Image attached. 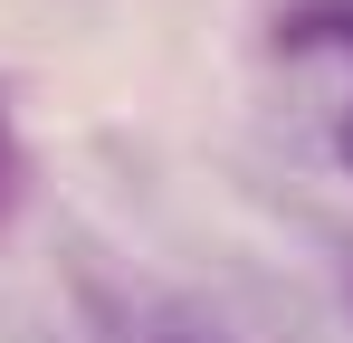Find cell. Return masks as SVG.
<instances>
[{
	"mask_svg": "<svg viewBox=\"0 0 353 343\" xmlns=\"http://www.w3.org/2000/svg\"><path fill=\"white\" fill-rule=\"evenodd\" d=\"M19 200H29V143H19V114L0 96V229L19 220Z\"/></svg>",
	"mask_w": 353,
	"mask_h": 343,
	"instance_id": "1",
	"label": "cell"
},
{
	"mask_svg": "<svg viewBox=\"0 0 353 343\" xmlns=\"http://www.w3.org/2000/svg\"><path fill=\"white\" fill-rule=\"evenodd\" d=\"M334 153H344V172H353V114H344V124H334Z\"/></svg>",
	"mask_w": 353,
	"mask_h": 343,
	"instance_id": "2",
	"label": "cell"
}]
</instances>
